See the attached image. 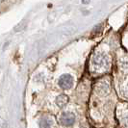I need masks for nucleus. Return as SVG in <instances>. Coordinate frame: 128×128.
<instances>
[{"instance_id":"obj_6","label":"nucleus","mask_w":128,"mask_h":128,"mask_svg":"<svg viewBox=\"0 0 128 128\" xmlns=\"http://www.w3.org/2000/svg\"><path fill=\"white\" fill-rule=\"evenodd\" d=\"M68 96H66V94H60L56 98V104L61 108L64 107L68 104Z\"/></svg>"},{"instance_id":"obj_5","label":"nucleus","mask_w":128,"mask_h":128,"mask_svg":"<svg viewBox=\"0 0 128 128\" xmlns=\"http://www.w3.org/2000/svg\"><path fill=\"white\" fill-rule=\"evenodd\" d=\"M40 128H50L53 124V120L49 116H44L40 120Z\"/></svg>"},{"instance_id":"obj_3","label":"nucleus","mask_w":128,"mask_h":128,"mask_svg":"<svg viewBox=\"0 0 128 128\" xmlns=\"http://www.w3.org/2000/svg\"><path fill=\"white\" fill-rule=\"evenodd\" d=\"M60 122L64 126H71L75 122V116L70 112H64L60 116Z\"/></svg>"},{"instance_id":"obj_1","label":"nucleus","mask_w":128,"mask_h":128,"mask_svg":"<svg viewBox=\"0 0 128 128\" xmlns=\"http://www.w3.org/2000/svg\"><path fill=\"white\" fill-rule=\"evenodd\" d=\"M92 64L96 70H105L109 66L108 56L103 53H96L92 59Z\"/></svg>"},{"instance_id":"obj_7","label":"nucleus","mask_w":128,"mask_h":128,"mask_svg":"<svg viewBox=\"0 0 128 128\" xmlns=\"http://www.w3.org/2000/svg\"><path fill=\"white\" fill-rule=\"evenodd\" d=\"M101 29H102V24H98V25H96L94 27V31L92 32V37H96V36H98L100 32H101Z\"/></svg>"},{"instance_id":"obj_2","label":"nucleus","mask_w":128,"mask_h":128,"mask_svg":"<svg viewBox=\"0 0 128 128\" xmlns=\"http://www.w3.org/2000/svg\"><path fill=\"white\" fill-rule=\"evenodd\" d=\"M59 86L64 89V90H68L70 89L73 85V78L70 74H63L62 76L59 78V81H58Z\"/></svg>"},{"instance_id":"obj_8","label":"nucleus","mask_w":128,"mask_h":128,"mask_svg":"<svg viewBox=\"0 0 128 128\" xmlns=\"http://www.w3.org/2000/svg\"><path fill=\"white\" fill-rule=\"evenodd\" d=\"M124 94L128 97V85L125 87V89H124Z\"/></svg>"},{"instance_id":"obj_9","label":"nucleus","mask_w":128,"mask_h":128,"mask_svg":"<svg viewBox=\"0 0 128 128\" xmlns=\"http://www.w3.org/2000/svg\"><path fill=\"white\" fill-rule=\"evenodd\" d=\"M90 2V0H82V3L83 4H89Z\"/></svg>"},{"instance_id":"obj_4","label":"nucleus","mask_w":128,"mask_h":128,"mask_svg":"<svg viewBox=\"0 0 128 128\" xmlns=\"http://www.w3.org/2000/svg\"><path fill=\"white\" fill-rule=\"evenodd\" d=\"M96 92L97 94L99 96H105L110 92V86L109 84L105 81L98 82L96 86Z\"/></svg>"}]
</instances>
